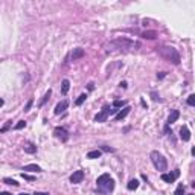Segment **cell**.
<instances>
[{
	"label": "cell",
	"mask_w": 195,
	"mask_h": 195,
	"mask_svg": "<svg viewBox=\"0 0 195 195\" xmlns=\"http://www.w3.org/2000/svg\"><path fill=\"white\" fill-rule=\"evenodd\" d=\"M156 50H157V54L162 58H165L166 61H169V63H172L175 66L180 64L181 60H180V54L177 52V49H174L171 46H158V47H156Z\"/></svg>",
	"instance_id": "1"
},
{
	"label": "cell",
	"mask_w": 195,
	"mask_h": 195,
	"mask_svg": "<svg viewBox=\"0 0 195 195\" xmlns=\"http://www.w3.org/2000/svg\"><path fill=\"white\" fill-rule=\"evenodd\" d=\"M96 189L99 194H110L114 189V180L110 177V174H102L98 177Z\"/></svg>",
	"instance_id": "2"
},
{
	"label": "cell",
	"mask_w": 195,
	"mask_h": 195,
	"mask_svg": "<svg viewBox=\"0 0 195 195\" xmlns=\"http://www.w3.org/2000/svg\"><path fill=\"white\" fill-rule=\"evenodd\" d=\"M111 46L116 49H123V50H136L140 47V43L131 41L128 38H116L114 41H111Z\"/></svg>",
	"instance_id": "3"
},
{
	"label": "cell",
	"mask_w": 195,
	"mask_h": 195,
	"mask_svg": "<svg viewBox=\"0 0 195 195\" xmlns=\"http://www.w3.org/2000/svg\"><path fill=\"white\" fill-rule=\"evenodd\" d=\"M149 158H151V162L157 171H166L168 169V160L165 158V156L160 154L158 151H153L149 154Z\"/></svg>",
	"instance_id": "4"
},
{
	"label": "cell",
	"mask_w": 195,
	"mask_h": 195,
	"mask_svg": "<svg viewBox=\"0 0 195 195\" xmlns=\"http://www.w3.org/2000/svg\"><path fill=\"white\" fill-rule=\"evenodd\" d=\"M110 110H111L110 105H105V107L95 116V122H105L108 118V114H110Z\"/></svg>",
	"instance_id": "5"
},
{
	"label": "cell",
	"mask_w": 195,
	"mask_h": 195,
	"mask_svg": "<svg viewBox=\"0 0 195 195\" xmlns=\"http://www.w3.org/2000/svg\"><path fill=\"white\" fill-rule=\"evenodd\" d=\"M54 134H55V137H58L61 142H66V140L69 139V133H67V130L63 128V127H57V128L54 130Z\"/></svg>",
	"instance_id": "6"
},
{
	"label": "cell",
	"mask_w": 195,
	"mask_h": 195,
	"mask_svg": "<svg viewBox=\"0 0 195 195\" xmlns=\"http://www.w3.org/2000/svg\"><path fill=\"white\" fill-rule=\"evenodd\" d=\"M179 177H180V171L175 169L172 174H162V180L166 181V183H174Z\"/></svg>",
	"instance_id": "7"
},
{
	"label": "cell",
	"mask_w": 195,
	"mask_h": 195,
	"mask_svg": "<svg viewBox=\"0 0 195 195\" xmlns=\"http://www.w3.org/2000/svg\"><path fill=\"white\" fill-rule=\"evenodd\" d=\"M84 180V171L82 169H79V171H75L72 175H70V183H73V184H78V183H81Z\"/></svg>",
	"instance_id": "8"
},
{
	"label": "cell",
	"mask_w": 195,
	"mask_h": 195,
	"mask_svg": "<svg viewBox=\"0 0 195 195\" xmlns=\"http://www.w3.org/2000/svg\"><path fill=\"white\" fill-rule=\"evenodd\" d=\"M131 111V107L130 105H125L122 110H119L118 113H116V116H114V120H122V119H125L127 116H128V113Z\"/></svg>",
	"instance_id": "9"
},
{
	"label": "cell",
	"mask_w": 195,
	"mask_h": 195,
	"mask_svg": "<svg viewBox=\"0 0 195 195\" xmlns=\"http://www.w3.org/2000/svg\"><path fill=\"white\" fill-rule=\"evenodd\" d=\"M180 139L183 142H189L191 140V131H189V128L186 127V125H183L180 128Z\"/></svg>",
	"instance_id": "10"
},
{
	"label": "cell",
	"mask_w": 195,
	"mask_h": 195,
	"mask_svg": "<svg viewBox=\"0 0 195 195\" xmlns=\"http://www.w3.org/2000/svg\"><path fill=\"white\" fill-rule=\"evenodd\" d=\"M67 107H69V101H66V99H64V101H61L60 104H57V107H55L54 113H55V114H61V113H63Z\"/></svg>",
	"instance_id": "11"
},
{
	"label": "cell",
	"mask_w": 195,
	"mask_h": 195,
	"mask_svg": "<svg viewBox=\"0 0 195 195\" xmlns=\"http://www.w3.org/2000/svg\"><path fill=\"white\" fill-rule=\"evenodd\" d=\"M84 55H85L84 49H81V47H76V49H73V52H72V55H70V58H72L73 61H76V60H79V58H82Z\"/></svg>",
	"instance_id": "12"
},
{
	"label": "cell",
	"mask_w": 195,
	"mask_h": 195,
	"mask_svg": "<svg viewBox=\"0 0 195 195\" xmlns=\"http://www.w3.org/2000/svg\"><path fill=\"white\" fill-rule=\"evenodd\" d=\"M23 151H24L26 154H35V153H37V146L29 142V143H24V145H23Z\"/></svg>",
	"instance_id": "13"
},
{
	"label": "cell",
	"mask_w": 195,
	"mask_h": 195,
	"mask_svg": "<svg viewBox=\"0 0 195 195\" xmlns=\"http://www.w3.org/2000/svg\"><path fill=\"white\" fill-rule=\"evenodd\" d=\"M180 118V111L179 110H172V113L169 114V118H168V125H171V123L177 122V119Z\"/></svg>",
	"instance_id": "14"
},
{
	"label": "cell",
	"mask_w": 195,
	"mask_h": 195,
	"mask_svg": "<svg viewBox=\"0 0 195 195\" xmlns=\"http://www.w3.org/2000/svg\"><path fill=\"white\" fill-rule=\"evenodd\" d=\"M23 171H31V172H40L41 171V168L38 166V165H26V166H23Z\"/></svg>",
	"instance_id": "15"
},
{
	"label": "cell",
	"mask_w": 195,
	"mask_h": 195,
	"mask_svg": "<svg viewBox=\"0 0 195 195\" xmlns=\"http://www.w3.org/2000/svg\"><path fill=\"white\" fill-rule=\"evenodd\" d=\"M142 37L146 38V40H154V38H157V32L156 31H145L142 34Z\"/></svg>",
	"instance_id": "16"
},
{
	"label": "cell",
	"mask_w": 195,
	"mask_h": 195,
	"mask_svg": "<svg viewBox=\"0 0 195 195\" xmlns=\"http://www.w3.org/2000/svg\"><path fill=\"white\" fill-rule=\"evenodd\" d=\"M69 88H70V81H69V79H63V82H61V93L67 95Z\"/></svg>",
	"instance_id": "17"
},
{
	"label": "cell",
	"mask_w": 195,
	"mask_h": 195,
	"mask_svg": "<svg viewBox=\"0 0 195 195\" xmlns=\"http://www.w3.org/2000/svg\"><path fill=\"white\" fill-rule=\"evenodd\" d=\"M102 154L101 149H93V151H88L87 153V158H99Z\"/></svg>",
	"instance_id": "18"
},
{
	"label": "cell",
	"mask_w": 195,
	"mask_h": 195,
	"mask_svg": "<svg viewBox=\"0 0 195 195\" xmlns=\"http://www.w3.org/2000/svg\"><path fill=\"white\" fill-rule=\"evenodd\" d=\"M127 188H128V191H134V189H137V188H139V181H137L136 179L130 180L128 184H127Z\"/></svg>",
	"instance_id": "19"
},
{
	"label": "cell",
	"mask_w": 195,
	"mask_h": 195,
	"mask_svg": "<svg viewBox=\"0 0 195 195\" xmlns=\"http://www.w3.org/2000/svg\"><path fill=\"white\" fill-rule=\"evenodd\" d=\"M85 99H87V95H85V93L79 95V96H78V99L75 101V105H82V104L85 102Z\"/></svg>",
	"instance_id": "20"
},
{
	"label": "cell",
	"mask_w": 195,
	"mask_h": 195,
	"mask_svg": "<svg viewBox=\"0 0 195 195\" xmlns=\"http://www.w3.org/2000/svg\"><path fill=\"white\" fill-rule=\"evenodd\" d=\"M50 95H52V90H50V88H49V90L46 92V95H44V98H43V99H41V102H40V107H43V105H44V104H46V102L49 101V98H50Z\"/></svg>",
	"instance_id": "21"
},
{
	"label": "cell",
	"mask_w": 195,
	"mask_h": 195,
	"mask_svg": "<svg viewBox=\"0 0 195 195\" xmlns=\"http://www.w3.org/2000/svg\"><path fill=\"white\" fill-rule=\"evenodd\" d=\"M125 105H127L125 101H114L113 102V107L114 108H120V107H125Z\"/></svg>",
	"instance_id": "22"
},
{
	"label": "cell",
	"mask_w": 195,
	"mask_h": 195,
	"mask_svg": "<svg viewBox=\"0 0 195 195\" xmlns=\"http://www.w3.org/2000/svg\"><path fill=\"white\" fill-rule=\"evenodd\" d=\"M183 194H184V186L183 184H179V188L175 189L174 195H183Z\"/></svg>",
	"instance_id": "23"
},
{
	"label": "cell",
	"mask_w": 195,
	"mask_h": 195,
	"mask_svg": "<svg viewBox=\"0 0 195 195\" xmlns=\"http://www.w3.org/2000/svg\"><path fill=\"white\" fill-rule=\"evenodd\" d=\"M11 123H12L11 120H8V122L5 123V125H3L2 128H0V133H6L8 130H9V128H11Z\"/></svg>",
	"instance_id": "24"
},
{
	"label": "cell",
	"mask_w": 195,
	"mask_h": 195,
	"mask_svg": "<svg viewBox=\"0 0 195 195\" xmlns=\"http://www.w3.org/2000/svg\"><path fill=\"white\" fill-rule=\"evenodd\" d=\"M24 127H26V122H24V120H19V123H15L14 130H22V128H24Z\"/></svg>",
	"instance_id": "25"
},
{
	"label": "cell",
	"mask_w": 195,
	"mask_h": 195,
	"mask_svg": "<svg viewBox=\"0 0 195 195\" xmlns=\"http://www.w3.org/2000/svg\"><path fill=\"white\" fill-rule=\"evenodd\" d=\"M3 183L11 184V186H19V183H17L15 180H12V179H3Z\"/></svg>",
	"instance_id": "26"
},
{
	"label": "cell",
	"mask_w": 195,
	"mask_h": 195,
	"mask_svg": "<svg viewBox=\"0 0 195 195\" xmlns=\"http://www.w3.org/2000/svg\"><path fill=\"white\" fill-rule=\"evenodd\" d=\"M188 105H191V107H194V105H195V95H189V98H188Z\"/></svg>",
	"instance_id": "27"
},
{
	"label": "cell",
	"mask_w": 195,
	"mask_h": 195,
	"mask_svg": "<svg viewBox=\"0 0 195 195\" xmlns=\"http://www.w3.org/2000/svg\"><path fill=\"white\" fill-rule=\"evenodd\" d=\"M22 177H23L24 180H28V181H34V180H35V179H34L32 175H29V174H24V172L22 174Z\"/></svg>",
	"instance_id": "28"
},
{
	"label": "cell",
	"mask_w": 195,
	"mask_h": 195,
	"mask_svg": "<svg viewBox=\"0 0 195 195\" xmlns=\"http://www.w3.org/2000/svg\"><path fill=\"white\" fill-rule=\"evenodd\" d=\"M32 104H34V99H29V101H28V104L24 105V111H29V110H31V107H32Z\"/></svg>",
	"instance_id": "29"
},
{
	"label": "cell",
	"mask_w": 195,
	"mask_h": 195,
	"mask_svg": "<svg viewBox=\"0 0 195 195\" xmlns=\"http://www.w3.org/2000/svg\"><path fill=\"white\" fill-rule=\"evenodd\" d=\"M151 96H153V99H154V101H158V99H160V98L157 96V93H151Z\"/></svg>",
	"instance_id": "30"
},
{
	"label": "cell",
	"mask_w": 195,
	"mask_h": 195,
	"mask_svg": "<svg viewBox=\"0 0 195 195\" xmlns=\"http://www.w3.org/2000/svg\"><path fill=\"white\" fill-rule=\"evenodd\" d=\"M119 85H120V87H122V88H127V87H128V84H127V82H125V81H122V82H120V84H119Z\"/></svg>",
	"instance_id": "31"
},
{
	"label": "cell",
	"mask_w": 195,
	"mask_h": 195,
	"mask_svg": "<svg viewBox=\"0 0 195 195\" xmlns=\"http://www.w3.org/2000/svg\"><path fill=\"white\" fill-rule=\"evenodd\" d=\"M157 78H158V79H162V78H165V72H160V73H158V75H157Z\"/></svg>",
	"instance_id": "32"
},
{
	"label": "cell",
	"mask_w": 195,
	"mask_h": 195,
	"mask_svg": "<svg viewBox=\"0 0 195 195\" xmlns=\"http://www.w3.org/2000/svg\"><path fill=\"white\" fill-rule=\"evenodd\" d=\"M34 195H49L47 192H35Z\"/></svg>",
	"instance_id": "33"
},
{
	"label": "cell",
	"mask_w": 195,
	"mask_h": 195,
	"mask_svg": "<svg viewBox=\"0 0 195 195\" xmlns=\"http://www.w3.org/2000/svg\"><path fill=\"white\" fill-rule=\"evenodd\" d=\"M93 88H95V84L90 82V84H88V90H93Z\"/></svg>",
	"instance_id": "34"
},
{
	"label": "cell",
	"mask_w": 195,
	"mask_h": 195,
	"mask_svg": "<svg viewBox=\"0 0 195 195\" xmlns=\"http://www.w3.org/2000/svg\"><path fill=\"white\" fill-rule=\"evenodd\" d=\"M0 195H12L11 192H0Z\"/></svg>",
	"instance_id": "35"
},
{
	"label": "cell",
	"mask_w": 195,
	"mask_h": 195,
	"mask_svg": "<svg viewBox=\"0 0 195 195\" xmlns=\"http://www.w3.org/2000/svg\"><path fill=\"white\" fill-rule=\"evenodd\" d=\"M3 104H5V102H3V99L0 98V107H3Z\"/></svg>",
	"instance_id": "36"
},
{
	"label": "cell",
	"mask_w": 195,
	"mask_h": 195,
	"mask_svg": "<svg viewBox=\"0 0 195 195\" xmlns=\"http://www.w3.org/2000/svg\"><path fill=\"white\" fill-rule=\"evenodd\" d=\"M19 195H29V194H19Z\"/></svg>",
	"instance_id": "37"
}]
</instances>
